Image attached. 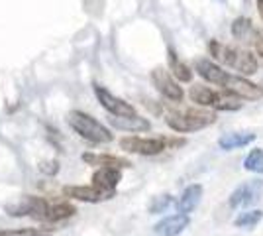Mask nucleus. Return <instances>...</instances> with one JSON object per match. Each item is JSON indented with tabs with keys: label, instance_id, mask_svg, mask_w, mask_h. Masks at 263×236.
<instances>
[{
	"label": "nucleus",
	"instance_id": "nucleus-2",
	"mask_svg": "<svg viewBox=\"0 0 263 236\" xmlns=\"http://www.w3.org/2000/svg\"><path fill=\"white\" fill-rule=\"evenodd\" d=\"M216 122V113L206 108H183V111H169L165 114V124L179 134L198 132Z\"/></svg>",
	"mask_w": 263,
	"mask_h": 236
},
{
	"label": "nucleus",
	"instance_id": "nucleus-17",
	"mask_svg": "<svg viewBox=\"0 0 263 236\" xmlns=\"http://www.w3.org/2000/svg\"><path fill=\"white\" fill-rule=\"evenodd\" d=\"M189 97H191V101L195 102V104L202 106V108H214L220 99V90H212L210 87H206V85L197 83V85L191 87Z\"/></svg>",
	"mask_w": 263,
	"mask_h": 236
},
{
	"label": "nucleus",
	"instance_id": "nucleus-4",
	"mask_svg": "<svg viewBox=\"0 0 263 236\" xmlns=\"http://www.w3.org/2000/svg\"><path fill=\"white\" fill-rule=\"evenodd\" d=\"M120 148L128 154L138 156H157L167 150V138H142V136H124L120 138Z\"/></svg>",
	"mask_w": 263,
	"mask_h": 236
},
{
	"label": "nucleus",
	"instance_id": "nucleus-28",
	"mask_svg": "<svg viewBox=\"0 0 263 236\" xmlns=\"http://www.w3.org/2000/svg\"><path fill=\"white\" fill-rule=\"evenodd\" d=\"M257 12H259V16L263 20V0H257Z\"/></svg>",
	"mask_w": 263,
	"mask_h": 236
},
{
	"label": "nucleus",
	"instance_id": "nucleus-6",
	"mask_svg": "<svg viewBox=\"0 0 263 236\" xmlns=\"http://www.w3.org/2000/svg\"><path fill=\"white\" fill-rule=\"evenodd\" d=\"M263 191V181L261 179H252L248 183H241L240 187H236L232 191L230 199H228V205L232 209H246L253 203L259 201Z\"/></svg>",
	"mask_w": 263,
	"mask_h": 236
},
{
	"label": "nucleus",
	"instance_id": "nucleus-12",
	"mask_svg": "<svg viewBox=\"0 0 263 236\" xmlns=\"http://www.w3.org/2000/svg\"><path fill=\"white\" fill-rule=\"evenodd\" d=\"M90 185H95V187H99L100 191L104 193H116V187H118V183L122 181V169H116V168H99L95 173H92V177H90Z\"/></svg>",
	"mask_w": 263,
	"mask_h": 236
},
{
	"label": "nucleus",
	"instance_id": "nucleus-5",
	"mask_svg": "<svg viewBox=\"0 0 263 236\" xmlns=\"http://www.w3.org/2000/svg\"><path fill=\"white\" fill-rule=\"evenodd\" d=\"M152 83H154V87L157 89V93H159L161 97H165L167 101L181 102L185 99L183 87H179L177 79L171 75L169 69L155 67L154 71H152Z\"/></svg>",
	"mask_w": 263,
	"mask_h": 236
},
{
	"label": "nucleus",
	"instance_id": "nucleus-11",
	"mask_svg": "<svg viewBox=\"0 0 263 236\" xmlns=\"http://www.w3.org/2000/svg\"><path fill=\"white\" fill-rule=\"evenodd\" d=\"M63 193H65L67 197L83 203H102L114 197L112 193L100 191L99 187H95V185H69V187L63 189Z\"/></svg>",
	"mask_w": 263,
	"mask_h": 236
},
{
	"label": "nucleus",
	"instance_id": "nucleus-15",
	"mask_svg": "<svg viewBox=\"0 0 263 236\" xmlns=\"http://www.w3.org/2000/svg\"><path fill=\"white\" fill-rule=\"evenodd\" d=\"M108 122L116 128V130H124V132H147L152 130V122L143 116H110Z\"/></svg>",
	"mask_w": 263,
	"mask_h": 236
},
{
	"label": "nucleus",
	"instance_id": "nucleus-16",
	"mask_svg": "<svg viewBox=\"0 0 263 236\" xmlns=\"http://www.w3.org/2000/svg\"><path fill=\"white\" fill-rule=\"evenodd\" d=\"M83 161L88 164V166H97V168H116V169H126L132 168V161L126 159V157L120 156H110V154H92V152H87L83 154Z\"/></svg>",
	"mask_w": 263,
	"mask_h": 236
},
{
	"label": "nucleus",
	"instance_id": "nucleus-7",
	"mask_svg": "<svg viewBox=\"0 0 263 236\" xmlns=\"http://www.w3.org/2000/svg\"><path fill=\"white\" fill-rule=\"evenodd\" d=\"M95 95L99 99L100 106L110 114V116H134L136 114V108L132 106L130 102H126L124 99L112 95L108 89L100 87V85H95Z\"/></svg>",
	"mask_w": 263,
	"mask_h": 236
},
{
	"label": "nucleus",
	"instance_id": "nucleus-21",
	"mask_svg": "<svg viewBox=\"0 0 263 236\" xmlns=\"http://www.w3.org/2000/svg\"><path fill=\"white\" fill-rule=\"evenodd\" d=\"M255 32H257V28H255L252 20L246 18V16L236 18L234 24H232V35H234V40H238L241 44H253Z\"/></svg>",
	"mask_w": 263,
	"mask_h": 236
},
{
	"label": "nucleus",
	"instance_id": "nucleus-13",
	"mask_svg": "<svg viewBox=\"0 0 263 236\" xmlns=\"http://www.w3.org/2000/svg\"><path fill=\"white\" fill-rule=\"evenodd\" d=\"M77 213V209L71 205V203H47L45 205V209L42 213L37 214V219L35 221H42V223H61V221H67V219H71L73 214Z\"/></svg>",
	"mask_w": 263,
	"mask_h": 236
},
{
	"label": "nucleus",
	"instance_id": "nucleus-26",
	"mask_svg": "<svg viewBox=\"0 0 263 236\" xmlns=\"http://www.w3.org/2000/svg\"><path fill=\"white\" fill-rule=\"evenodd\" d=\"M253 49H255V53L263 59V30H257L255 32V38H253Z\"/></svg>",
	"mask_w": 263,
	"mask_h": 236
},
{
	"label": "nucleus",
	"instance_id": "nucleus-3",
	"mask_svg": "<svg viewBox=\"0 0 263 236\" xmlns=\"http://www.w3.org/2000/svg\"><path fill=\"white\" fill-rule=\"evenodd\" d=\"M67 124L77 132L83 140H87L90 144H110L114 140V136L108 128L97 118H92L90 114L83 111H71L67 113Z\"/></svg>",
	"mask_w": 263,
	"mask_h": 236
},
{
	"label": "nucleus",
	"instance_id": "nucleus-10",
	"mask_svg": "<svg viewBox=\"0 0 263 236\" xmlns=\"http://www.w3.org/2000/svg\"><path fill=\"white\" fill-rule=\"evenodd\" d=\"M45 205H47V201L42 199V197L26 195V197H22L20 201L6 205L4 211L10 214V216H32V219H35Z\"/></svg>",
	"mask_w": 263,
	"mask_h": 236
},
{
	"label": "nucleus",
	"instance_id": "nucleus-20",
	"mask_svg": "<svg viewBox=\"0 0 263 236\" xmlns=\"http://www.w3.org/2000/svg\"><path fill=\"white\" fill-rule=\"evenodd\" d=\"M200 197H202V185H200V183L189 185L185 191H183V195H181L179 203H177L179 213L181 214L193 213V211L198 207V203H200Z\"/></svg>",
	"mask_w": 263,
	"mask_h": 236
},
{
	"label": "nucleus",
	"instance_id": "nucleus-1",
	"mask_svg": "<svg viewBox=\"0 0 263 236\" xmlns=\"http://www.w3.org/2000/svg\"><path fill=\"white\" fill-rule=\"evenodd\" d=\"M210 56L214 57L216 61H220L222 65L238 71L241 77H250V75H255L257 69H259V63H257V57L253 56L252 51L243 49V47H238V45H228L222 44V42H216L212 40L209 44Z\"/></svg>",
	"mask_w": 263,
	"mask_h": 236
},
{
	"label": "nucleus",
	"instance_id": "nucleus-25",
	"mask_svg": "<svg viewBox=\"0 0 263 236\" xmlns=\"http://www.w3.org/2000/svg\"><path fill=\"white\" fill-rule=\"evenodd\" d=\"M0 236H49L42 228H14V230H0Z\"/></svg>",
	"mask_w": 263,
	"mask_h": 236
},
{
	"label": "nucleus",
	"instance_id": "nucleus-8",
	"mask_svg": "<svg viewBox=\"0 0 263 236\" xmlns=\"http://www.w3.org/2000/svg\"><path fill=\"white\" fill-rule=\"evenodd\" d=\"M222 89L236 95L241 101H259V99H263L261 87L252 83V81H248L246 77H241V75H232L230 73V77H228L226 85Z\"/></svg>",
	"mask_w": 263,
	"mask_h": 236
},
{
	"label": "nucleus",
	"instance_id": "nucleus-9",
	"mask_svg": "<svg viewBox=\"0 0 263 236\" xmlns=\"http://www.w3.org/2000/svg\"><path fill=\"white\" fill-rule=\"evenodd\" d=\"M195 69L206 83L216 85V87H224L228 77H230V71H224L216 61H212L209 57H198L195 61Z\"/></svg>",
	"mask_w": 263,
	"mask_h": 236
},
{
	"label": "nucleus",
	"instance_id": "nucleus-22",
	"mask_svg": "<svg viewBox=\"0 0 263 236\" xmlns=\"http://www.w3.org/2000/svg\"><path fill=\"white\" fill-rule=\"evenodd\" d=\"M263 219V211L259 209H253V211H243L236 216V221H234V226H238V228H253V226H257L261 223Z\"/></svg>",
	"mask_w": 263,
	"mask_h": 236
},
{
	"label": "nucleus",
	"instance_id": "nucleus-27",
	"mask_svg": "<svg viewBox=\"0 0 263 236\" xmlns=\"http://www.w3.org/2000/svg\"><path fill=\"white\" fill-rule=\"evenodd\" d=\"M57 169H59V164L57 161H44L42 166H40V171H44V173H47V175H53V173H57Z\"/></svg>",
	"mask_w": 263,
	"mask_h": 236
},
{
	"label": "nucleus",
	"instance_id": "nucleus-24",
	"mask_svg": "<svg viewBox=\"0 0 263 236\" xmlns=\"http://www.w3.org/2000/svg\"><path fill=\"white\" fill-rule=\"evenodd\" d=\"M171 205H173V197H171V195H157V197L152 199L147 209H149L152 214H159V213H165Z\"/></svg>",
	"mask_w": 263,
	"mask_h": 236
},
{
	"label": "nucleus",
	"instance_id": "nucleus-14",
	"mask_svg": "<svg viewBox=\"0 0 263 236\" xmlns=\"http://www.w3.org/2000/svg\"><path fill=\"white\" fill-rule=\"evenodd\" d=\"M191 223L189 214H171V216H165L163 221H159L154 226V234L155 236H179L186 226Z\"/></svg>",
	"mask_w": 263,
	"mask_h": 236
},
{
	"label": "nucleus",
	"instance_id": "nucleus-23",
	"mask_svg": "<svg viewBox=\"0 0 263 236\" xmlns=\"http://www.w3.org/2000/svg\"><path fill=\"white\" fill-rule=\"evenodd\" d=\"M243 169H248V171H252V173L263 175V150L261 148L250 150V154L243 159Z\"/></svg>",
	"mask_w": 263,
	"mask_h": 236
},
{
	"label": "nucleus",
	"instance_id": "nucleus-19",
	"mask_svg": "<svg viewBox=\"0 0 263 236\" xmlns=\"http://www.w3.org/2000/svg\"><path fill=\"white\" fill-rule=\"evenodd\" d=\"M167 67H169L171 75L177 81H181V83H191L193 81V71H191V67L186 65L181 57L177 56V51L173 47L167 49Z\"/></svg>",
	"mask_w": 263,
	"mask_h": 236
},
{
	"label": "nucleus",
	"instance_id": "nucleus-18",
	"mask_svg": "<svg viewBox=\"0 0 263 236\" xmlns=\"http://www.w3.org/2000/svg\"><path fill=\"white\" fill-rule=\"evenodd\" d=\"M257 136L252 132H228V134H222L218 138V146L224 152H232V150H238V148L250 146L252 142H255Z\"/></svg>",
	"mask_w": 263,
	"mask_h": 236
}]
</instances>
